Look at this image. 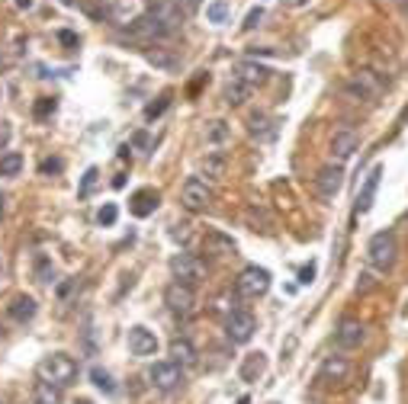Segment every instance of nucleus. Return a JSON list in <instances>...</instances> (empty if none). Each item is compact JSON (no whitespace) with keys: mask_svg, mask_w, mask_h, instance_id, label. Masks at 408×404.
Returning a JSON list of instances; mask_svg holds the SVG:
<instances>
[{"mask_svg":"<svg viewBox=\"0 0 408 404\" xmlns=\"http://www.w3.org/2000/svg\"><path fill=\"white\" fill-rule=\"evenodd\" d=\"M36 375H39V382H52L58 388H65V385H71L78 378V363L68 353H52V356H46L36 366Z\"/></svg>","mask_w":408,"mask_h":404,"instance_id":"1","label":"nucleus"},{"mask_svg":"<svg viewBox=\"0 0 408 404\" xmlns=\"http://www.w3.org/2000/svg\"><path fill=\"white\" fill-rule=\"evenodd\" d=\"M395 257H399V244H395V234L392 231H376L369 237V247H367V260L373 269L379 273H389L395 266Z\"/></svg>","mask_w":408,"mask_h":404,"instance_id":"2","label":"nucleus"},{"mask_svg":"<svg viewBox=\"0 0 408 404\" xmlns=\"http://www.w3.org/2000/svg\"><path fill=\"white\" fill-rule=\"evenodd\" d=\"M164 305H168L170 314H174V318H180V321L193 318V311H196V292H193V286H183V282L174 279L168 289H164Z\"/></svg>","mask_w":408,"mask_h":404,"instance_id":"3","label":"nucleus"},{"mask_svg":"<svg viewBox=\"0 0 408 404\" xmlns=\"http://www.w3.org/2000/svg\"><path fill=\"white\" fill-rule=\"evenodd\" d=\"M170 273H174V279L183 282V286H196V282L206 279V263H203L196 254L180 250V254L170 257Z\"/></svg>","mask_w":408,"mask_h":404,"instance_id":"4","label":"nucleus"},{"mask_svg":"<svg viewBox=\"0 0 408 404\" xmlns=\"http://www.w3.org/2000/svg\"><path fill=\"white\" fill-rule=\"evenodd\" d=\"M235 289H238L241 299H260L270 289V273L264 266H245L235 279Z\"/></svg>","mask_w":408,"mask_h":404,"instance_id":"5","label":"nucleus"},{"mask_svg":"<svg viewBox=\"0 0 408 404\" xmlns=\"http://www.w3.org/2000/svg\"><path fill=\"white\" fill-rule=\"evenodd\" d=\"M148 13L174 36L180 32L183 19H187V6H180V0H148Z\"/></svg>","mask_w":408,"mask_h":404,"instance_id":"6","label":"nucleus"},{"mask_svg":"<svg viewBox=\"0 0 408 404\" xmlns=\"http://www.w3.org/2000/svg\"><path fill=\"white\" fill-rule=\"evenodd\" d=\"M180 202L187 212H206L213 205V190L203 177H187V183L180 186Z\"/></svg>","mask_w":408,"mask_h":404,"instance_id":"7","label":"nucleus"},{"mask_svg":"<svg viewBox=\"0 0 408 404\" xmlns=\"http://www.w3.org/2000/svg\"><path fill=\"white\" fill-rule=\"evenodd\" d=\"M148 378L158 391H177L183 385V366L174 363V359H161L148 369Z\"/></svg>","mask_w":408,"mask_h":404,"instance_id":"8","label":"nucleus"},{"mask_svg":"<svg viewBox=\"0 0 408 404\" xmlns=\"http://www.w3.org/2000/svg\"><path fill=\"white\" fill-rule=\"evenodd\" d=\"M254 331H257V321H254V314L245 311V308H235L225 318V337L232 340V343H248V340L254 337Z\"/></svg>","mask_w":408,"mask_h":404,"instance_id":"9","label":"nucleus"},{"mask_svg":"<svg viewBox=\"0 0 408 404\" xmlns=\"http://www.w3.org/2000/svg\"><path fill=\"white\" fill-rule=\"evenodd\" d=\"M350 375H354V366H350L347 356H328L322 363V369H318V382L331 385V388L335 385H347Z\"/></svg>","mask_w":408,"mask_h":404,"instance_id":"10","label":"nucleus"},{"mask_svg":"<svg viewBox=\"0 0 408 404\" xmlns=\"http://www.w3.org/2000/svg\"><path fill=\"white\" fill-rule=\"evenodd\" d=\"M168 36L170 32L164 29L151 13H145V16H138L136 23H129V38H136V42H142V45H155L158 38H168Z\"/></svg>","mask_w":408,"mask_h":404,"instance_id":"11","label":"nucleus"},{"mask_svg":"<svg viewBox=\"0 0 408 404\" xmlns=\"http://www.w3.org/2000/svg\"><path fill=\"white\" fill-rule=\"evenodd\" d=\"M363 340H367V324L357 318H341V324H337V331H335V343L341 346V350H357Z\"/></svg>","mask_w":408,"mask_h":404,"instance_id":"12","label":"nucleus"},{"mask_svg":"<svg viewBox=\"0 0 408 404\" xmlns=\"http://www.w3.org/2000/svg\"><path fill=\"white\" fill-rule=\"evenodd\" d=\"M341 186H344L341 164H325L322 170L315 173V190H318V196L322 199H335L337 192H341Z\"/></svg>","mask_w":408,"mask_h":404,"instance_id":"13","label":"nucleus"},{"mask_svg":"<svg viewBox=\"0 0 408 404\" xmlns=\"http://www.w3.org/2000/svg\"><path fill=\"white\" fill-rule=\"evenodd\" d=\"M129 353L132 356H155L158 353V337L155 331H148V327L136 324L129 331Z\"/></svg>","mask_w":408,"mask_h":404,"instance_id":"14","label":"nucleus"},{"mask_svg":"<svg viewBox=\"0 0 408 404\" xmlns=\"http://www.w3.org/2000/svg\"><path fill=\"white\" fill-rule=\"evenodd\" d=\"M379 90H382V83L373 71H360V74H354V81L347 83V93L357 96V100H373V96H379Z\"/></svg>","mask_w":408,"mask_h":404,"instance_id":"15","label":"nucleus"},{"mask_svg":"<svg viewBox=\"0 0 408 404\" xmlns=\"http://www.w3.org/2000/svg\"><path fill=\"white\" fill-rule=\"evenodd\" d=\"M357 145H360L357 132H350V128H337V132L331 135V157H335L337 164H344V160L357 151Z\"/></svg>","mask_w":408,"mask_h":404,"instance_id":"16","label":"nucleus"},{"mask_svg":"<svg viewBox=\"0 0 408 404\" xmlns=\"http://www.w3.org/2000/svg\"><path fill=\"white\" fill-rule=\"evenodd\" d=\"M235 77L254 90V87H260V83H267V77H270V68H264V64H257L254 58H248V61H241L238 68H235Z\"/></svg>","mask_w":408,"mask_h":404,"instance_id":"17","label":"nucleus"},{"mask_svg":"<svg viewBox=\"0 0 408 404\" xmlns=\"http://www.w3.org/2000/svg\"><path fill=\"white\" fill-rule=\"evenodd\" d=\"M158 199H161L158 196V190H138L136 196H132V202H129V212L136 218H148L151 212L158 209Z\"/></svg>","mask_w":408,"mask_h":404,"instance_id":"18","label":"nucleus"},{"mask_svg":"<svg viewBox=\"0 0 408 404\" xmlns=\"http://www.w3.org/2000/svg\"><path fill=\"white\" fill-rule=\"evenodd\" d=\"M7 314L16 321V324H26V321L36 318V301L29 299V295H16V299L7 305Z\"/></svg>","mask_w":408,"mask_h":404,"instance_id":"19","label":"nucleus"},{"mask_svg":"<svg viewBox=\"0 0 408 404\" xmlns=\"http://www.w3.org/2000/svg\"><path fill=\"white\" fill-rule=\"evenodd\" d=\"M203 250H206V254H215V257H235V241L225 234H219V231H209L206 241H203Z\"/></svg>","mask_w":408,"mask_h":404,"instance_id":"20","label":"nucleus"},{"mask_svg":"<svg viewBox=\"0 0 408 404\" xmlns=\"http://www.w3.org/2000/svg\"><path fill=\"white\" fill-rule=\"evenodd\" d=\"M196 356H200V353H196V346L190 343L187 337H174V340H170V359H174V363H180V366H193V363H196Z\"/></svg>","mask_w":408,"mask_h":404,"instance_id":"21","label":"nucleus"},{"mask_svg":"<svg viewBox=\"0 0 408 404\" xmlns=\"http://www.w3.org/2000/svg\"><path fill=\"white\" fill-rule=\"evenodd\" d=\"M379 177H382V170H379V167H373V170H369V177H367V183H363V190H360V196H357V212H360V215H363V212H369V205H373Z\"/></svg>","mask_w":408,"mask_h":404,"instance_id":"22","label":"nucleus"},{"mask_svg":"<svg viewBox=\"0 0 408 404\" xmlns=\"http://www.w3.org/2000/svg\"><path fill=\"white\" fill-rule=\"evenodd\" d=\"M33 404H61V388L52 382H36Z\"/></svg>","mask_w":408,"mask_h":404,"instance_id":"23","label":"nucleus"},{"mask_svg":"<svg viewBox=\"0 0 408 404\" xmlns=\"http://www.w3.org/2000/svg\"><path fill=\"white\" fill-rule=\"evenodd\" d=\"M228 16H232V4H228V0H209L206 4V19L213 26L228 23Z\"/></svg>","mask_w":408,"mask_h":404,"instance_id":"24","label":"nucleus"},{"mask_svg":"<svg viewBox=\"0 0 408 404\" xmlns=\"http://www.w3.org/2000/svg\"><path fill=\"white\" fill-rule=\"evenodd\" d=\"M248 128H251L254 138H273V119L267 113H254L248 119Z\"/></svg>","mask_w":408,"mask_h":404,"instance_id":"25","label":"nucleus"},{"mask_svg":"<svg viewBox=\"0 0 408 404\" xmlns=\"http://www.w3.org/2000/svg\"><path fill=\"white\" fill-rule=\"evenodd\" d=\"M248 96H251V87H248V83H241L238 77H232V83L225 87V103H228V106H241Z\"/></svg>","mask_w":408,"mask_h":404,"instance_id":"26","label":"nucleus"},{"mask_svg":"<svg viewBox=\"0 0 408 404\" xmlns=\"http://www.w3.org/2000/svg\"><path fill=\"white\" fill-rule=\"evenodd\" d=\"M260 372H264V353H251V356L245 359V366H241V378H245V382H254Z\"/></svg>","mask_w":408,"mask_h":404,"instance_id":"27","label":"nucleus"},{"mask_svg":"<svg viewBox=\"0 0 408 404\" xmlns=\"http://www.w3.org/2000/svg\"><path fill=\"white\" fill-rule=\"evenodd\" d=\"M23 170V157L16 151H7L0 157V177H16Z\"/></svg>","mask_w":408,"mask_h":404,"instance_id":"28","label":"nucleus"},{"mask_svg":"<svg viewBox=\"0 0 408 404\" xmlns=\"http://www.w3.org/2000/svg\"><path fill=\"white\" fill-rule=\"evenodd\" d=\"M91 378H93V385H97V388H103V391H116V385H113L110 372L100 369V366H93V369H91Z\"/></svg>","mask_w":408,"mask_h":404,"instance_id":"29","label":"nucleus"},{"mask_svg":"<svg viewBox=\"0 0 408 404\" xmlns=\"http://www.w3.org/2000/svg\"><path fill=\"white\" fill-rule=\"evenodd\" d=\"M203 167H206L209 177H222V170H225V157H222V154H209Z\"/></svg>","mask_w":408,"mask_h":404,"instance_id":"30","label":"nucleus"},{"mask_svg":"<svg viewBox=\"0 0 408 404\" xmlns=\"http://www.w3.org/2000/svg\"><path fill=\"white\" fill-rule=\"evenodd\" d=\"M168 106H170V96H158V103H151V106L145 109V119H148V122L158 119V115H161Z\"/></svg>","mask_w":408,"mask_h":404,"instance_id":"31","label":"nucleus"},{"mask_svg":"<svg viewBox=\"0 0 408 404\" xmlns=\"http://www.w3.org/2000/svg\"><path fill=\"white\" fill-rule=\"evenodd\" d=\"M145 58H148L151 64H158V68H170V64H174V55H164L161 48H155V51H145Z\"/></svg>","mask_w":408,"mask_h":404,"instance_id":"32","label":"nucleus"},{"mask_svg":"<svg viewBox=\"0 0 408 404\" xmlns=\"http://www.w3.org/2000/svg\"><path fill=\"white\" fill-rule=\"evenodd\" d=\"M116 215H119V209L113 202H106L103 209H100V215H97V222L100 224H106V228H110V224H116Z\"/></svg>","mask_w":408,"mask_h":404,"instance_id":"33","label":"nucleus"},{"mask_svg":"<svg viewBox=\"0 0 408 404\" xmlns=\"http://www.w3.org/2000/svg\"><path fill=\"white\" fill-rule=\"evenodd\" d=\"M55 106H58V103H55L52 96H42V100L36 103V119H46V115H52Z\"/></svg>","mask_w":408,"mask_h":404,"instance_id":"34","label":"nucleus"},{"mask_svg":"<svg viewBox=\"0 0 408 404\" xmlns=\"http://www.w3.org/2000/svg\"><path fill=\"white\" fill-rule=\"evenodd\" d=\"M97 177H100V173H97V167H91V170L84 173V186H81V196H87V192L93 190V183H97Z\"/></svg>","mask_w":408,"mask_h":404,"instance_id":"35","label":"nucleus"},{"mask_svg":"<svg viewBox=\"0 0 408 404\" xmlns=\"http://www.w3.org/2000/svg\"><path fill=\"white\" fill-rule=\"evenodd\" d=\"M312 279H315V263H309V266L299 269V282H302V286H309Z\"/></svg>","mask_w":408,"mask_h":404,"instance_id":"36","label":"nucleus"},{"mask_svg":"<svg viewBox=\"0 0 408 404\" xmlns=\"http://www.w3.org/2000/svg\"><path fill=\"white\" fill-rule=\"evenodd\" d=\"M225 135H228L225 122H213V128H209V138H225Z\"/></svg>","mask_w":408,"mask_h":404,"instance_id":"37","label":"nucleus"},{"mask_svg":"<svg viewBox=\"0 0 408 404\" xmlns=\"http://www.w3.org/2000/svg\"><path fill=\"white\" fill-rule=\"evenodd\" d=\"M260 19H264V10H251V13H248V23H245V29H254V26H257Z\"/></svg>","mask_w":408,"mask_h":404,"instance_id":"38","label":"nucleus"},{"mask_svg":"<svg viewBox=\"0 0 408 404\" xmlns=\"http://www.w3.org/2000/svg\"><path fill=\"white\" fill-rule=\"evenodd\" d=\"M61 170V160H42V173H58Z\"/></svg>","mask_w":408,"mask_h":404,"instance_id":"39","label":"nucleus"},{"mask_svg":"<svg viewBox=\"0 0 408 404\" xmlns=\"http://www.w3.org/2000/svg\"><path fill=\"white\" fill-rule=\"evenodd\" d=\"M58 38H61V42H65V45H78V36H74V32H58Z\"/></svg>","mask_w":408,"mask_h":404,"instance_id":"40","label":"nucleus"},{"mask_svg":"<svg viewBox=\"0 0 408 404\" xmlns=\"http://www.w3.org/2000/svg\"><path fill=\"white\" fill-rule=\"evenodd\" d=\"M286 6H292V10H299V6H309V0H283Z\"/></svg>","mask_w":408,"mask_h":404,"instance_id":"41","label":"nucleus"},{"mask_svg":"<svg viewBox=\"0 0 408 404\" xmlns=\"http://www.w3.org/2000/svg\"><path fill=\"white\" fill-rule=\"evenodd\" d=\"M16 6H20V10H29V6H33V0H16Z\"/></svg>","mask_w":408,"mask_h":404,"instance_id":"42","label":"nucleus"},{"mask_svg":"<svg viewBox=\"0 0 408 404\" xmlns=\"http://www.w3.org/2000/svg\"><path fill=\"white\" fill-rule=\"evenodd\" d=\"M61 4H78V0H61Z\"/></svg>","mask_w":408,"mask_h":404,"instance_id":"43","label":"nucleus"},{"mask_svg":"<svg viewBox=\"0 0 408 404\" xmlns=\"http://www.w3.org/2000/svg\"><path fill=\"white\" fill-rule=\"evenodd\" d=\"M78 404H93V401H78Z\"/></svg>","mask_w":408,"mask_h":404,"instance_id":"44","label":"nucleus"}]
</instances>
